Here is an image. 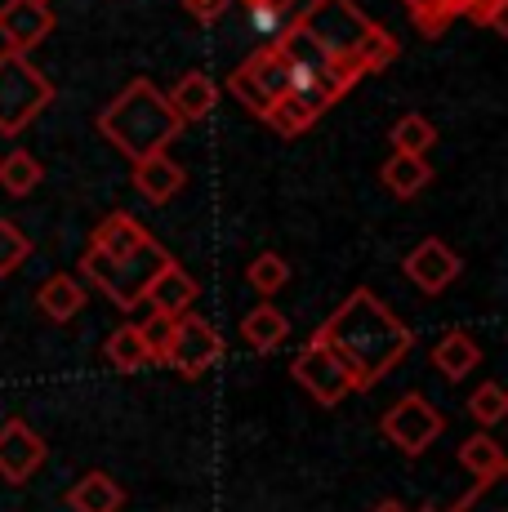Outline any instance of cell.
I'll return each mask as SVG.
<instances>
[{
  "mask_svg": "<svg viewBox=\"0 0 508 512\" xmlns=\"http://www.w3.org/2000/svg\"><path fill=\"white\" fill-rule=\"evenodd\" d=\"M312 343H326L330 352H339L348 361V370H353L357 392H366L393 366L406 361V352L415 348V330L375 290L361 285L312 330Z\"/></svg>",
  "mask_w": 508,
  "mask_h": 512,
  "instance_id": "6da1fadb",
  "label": "cell"
},
{
  "mask_svg": "<svg viewBox=\"0 0 508 512\" xmlns=\"http://www.w3.org/2000/svg\"><path fill=\"white\" fill-rule=\"evenodd\" d=\"M183 121L174 116L170 98H165L148 76H134L121 94L99 112V134L130 161H143L152 152H165L179 139Z\"/></svg>",
  "mask_w": 508,
  "mask_h": 512,
  "instance_id": "7a4b0ae2",
  "label": "cell"
},
{
  "mask_svg": "<svg viewBox=\"0 0 508 512\" xmlns=\"http://www.w3.org/2000/svg\"><path fill=\"white\" fill-rule=\"evenodd\" d=\"M58 98L54 81L18 49H0V134L14 139Z\"/></svg>",
  "mask_w": 508,
  "mask_h": 512,
  "instance_id": "3957f363",
  "label": "cell"
},
{
  "mask_svg": "<svg viewBox=\"0 0 508 512\" xmlns=\"http://www.w3.org/2000/svg\"><path fill=\"white\" fill-rule=\"evenodd\" d=\"M165 259H174V254L165 250L156 236H152L148 245H143V250L125 254V259H107V254H99V250H85V254H81V277L99 285V290H103L121 312H134V308L143 303V290H148L152 272L161 268Z\"/></svg>",
  "mask_w": 508,
  "mask_h": 512,
  "instance_id": "277c9868",
  "label": "cell"
},
{
  "mask_svg": "<svg viewBox=\"0 0 508 512\" xmlns=\"http://www.w3.org/2000/svg\"><path fill=\"white\" fill-rule=\"evenodd\" d=\"M295 23L304 27V32L321 49H326V54L344 67V72H348V63H353L357 49L366 45V36L379 27V23H370V18L361 14L353 0H308L304 14H299ZM348 76H353V72H348ZM353 81H357V76H353Z\"/></svg>",
  "mask_w": 508,
  "mask_h": 512,
  "instance_id": "5b68a950",
  "label": "cell"
},
{
  "mask_svg": "<svg viewBox=\"0 0 508 512\" xmlns=\"http://www.w3.org/2000/svg\"><path fill=\"white\" fill-rule=\"evenodd\" d=\"M228 90L237 94V103L246 107V112H254V116L268 112V107L290 90V72H286V63H281L277 45L268 41V45L254 49L246 63L228 76Z\"/></svg>",
  "mask_w": 508,
  "mask_h": 512,
  "instance_id": "8992f818",
  "label": "cell"
},
{
  "mask_svg": "<svg viewBox=\"0 0 508 512\" xmlns=\"http://www.w3.org/2000/svg\"><path fill=\"white\" fill-rule=\"evenodd\" d=\"M379 432H384V437L393 441V446L402 450L406 459H419L446 432V415L437 406H428L419 392H406L397 406L384 410V419H379Z\"/></svg>",
  "mask_w": 508,
  "mask_h": 512,
  "instance_id": "52a82bcc",
  "label": "cell"
},
{
  "mask_svg": "<svg viewBox=\"0 0 508 512\" xmlns=\"http://www.w3.org/2000/svg\"><path fill=\"white\" fill-rule=\"evenodd\" d=\"M290 374H295V383L317 406H339L348 392H357V379H353V370H348V361L339 357V352H330L326 343H312V339L295 357Z\"/></svg>",
  "mask_w": 508,
  "mask_h": 512,
  "instance_id": "ba28073f",
  "label": "cell"
},
{
  "mask_svg": "<svg viewBox=\"0 0 508 512\" xmlns=\"http://www.w3.org/2000/svg\"><path fill=\"white\" fill-rule=\"evenodd\" d=\"M219 357H223V339L214 334L210 321L197 317L192 308L179 312V317H174V330H170V343H165L161 366H174L179 374H188V379H201Z\"/></svg>",
  "mask_w": 508,
  "mask_h": 512,
  "instance_id": "9c48e42d",
  "label": "cell"
},
{
  "mask_svg": "<svg viewBox=\"0 0 508 512\" xmlns=\"http://www.w3.org/2000/svg\"><path fill=\"white\" fill-rule=\"evenodd\" d=\"M50 32H54L50 0H5L0 5V41H5V49L32 54Z\"/></svg>",
  "mask_w": 508,
  "mask_h": 512,
  "instance_id": "30bf717a",
  "label": "cell"
},
{
  "mask_svg": "<svg viewBox=\"0 0 508 512\" xmlns=\"http://www.w3.org/2000/svg\"><path fill=\"white\" fill-rule=\"evenodd\" d=\"M459 268H464L459 254L446 241H437V236H424V241L406 254V277L415 281V290H424V294H442L446 285L459 277Z\"/></svg>",
  "mask_w": 508,
  "mask_h": 512,
  "instance_id": "8fae6325",
  "label": "cell"
},
{
  "mask_svg": "<svg viewBox=\"0 0 508 512\" xmlns=\"http://www.w3.org/2000/svg\"><path fill=\"white\" fill-rule=\"evenodd\" d=\"M41 464H45V441L23 419H9L0 428V477L9 486H23V481H32V472Z\"/></svg>",
  "mask_w": 508,
  "mask_h": 512,
  "instance_id": "7c38bea8",
  "label": "cell"
},
{
  "mask_svg": "<svg viewBox=\"0 0 508 512\" xmlns=\"http://www.w3.org/2000/svg\"><path fill=\"white\" fill-rule=\"evenodd\" d=\"M197 294H201V281L192 277L188 268H179L174 259H165L161 268L152 272L148 290H143V303H152V312L179 317V312H188L192 303H197Z\"/></svg>",
  "mask_w": 508,
  "mask_h": 512,
  "instance_id": "4fadbf2b",
  "label": "cell"
},
{
  "mask_svg": "<svg viewBox=\"0 0 508 512\" xmlns=\"http://www.w3.org/2000/svg\"><path fill=\"white\" fill-rule=\"evenodd\" d=\"M148 241H152V232H143L139 219H130L125 210H112L107 219L94 223V232H90V250L107 254V259H125V254L143 250Z\"/></svg>",
  "mask_w": 508,
  "mask_h": 512,
  "instance_id": "5bb4252c",
  "label": "cell"
},
{
  "mask_svg": "<svg viewBox=\"0 0 508 512\" xmlns=\"http://www.w3.org/2000/svg\"><path fill=\"white\" fill-rule=\"evenodd\" d=\"M183 183H188L183 165L170 161L165 152H152V156H143V161H134V187H139V196H148L152 205H165L170 196H179Z\"/></svg>",
  "mask_w": 508,
  "mask_h": 512,
  "instance_id": "9a60e30c",
  "label": "cell"
},
{
  "mask_svg": "<svg viewBox=\"0 0 508 512\" xmlns=\"http://www.w3.org/2000/svg\"><path fill=\"white\" fill-rule=\"evenodd\" d=\"M165 98H170L174 116H179L183 125H197V121H205V116L214 112V103H219V85H214L205 72H188V76L174 81V90Z\"/></svg>",
  "mask_w": 508,
  "mask_h": 512,
  "instance_id": "2e32d148",
  "label": "cell"
},
{
  "mask_svg": "<svg viewBox=\"0 0 508 512\" xmlns=\"http://www.w3.org/2000/svg\"><path fill=\"white\" fill-rule=\"evenodd\" d=\"M36 308L54 321V326H67L72 317H81L85 308V285L72 277V272H54L45 277V285L36 290Z\"/></svg>",
  "mask_w": 508,
  "mask_h": 512,
  "instance_id": "e0dca14e",
  "label": "cell"
},
{
  "mask_svg": "<svg viewBox=\"0 0 508 512\" xmlns=\"http://www.w3.org/2000/svg\"><path fill=\"white\" fill-rule=\"evenodd\" d=\"M477 366H482V348L468 330H446L433 348V370H442L446 379H468Z\"/></svg>",
  "mask_w": 508,
  "mask_h": 512,
  "instance_id": "ac0fdd59",
  "label": "cell"
},
{
  "mask_svg": "<svg viewBox=\"0 0 508 512\" xmlns=\"http://www.w3.org/2000/svg\"><path fill=\"white\" fill-rule=\"evenodd\" d=\"M459 464L473 472V486L477 490H491L495 481H504V472H508L504 450L495 446L486 432H477V437H468L464 446H459Z\"/></svg>",
  "mask_w": 508,
  "mask_h": 512,
  "instance_id": "d6986e66",
  "label": "cell"
},
{
  "mask_svg": "<svg viewBox=\"0 0 508 512\" xmlns=\"http://www.w3.org/2000/svg\"><path fill=\"white\" fill-rule=\"evenodd\" d=\"M379 179H384V187H388L393 196H402V201H410V196H419L428 183H433V165H428L424 156L393 152L384 165H379Z\"/></svg>",
  "mask_w": 508,
  "mask_h": 512,
  "instance_id": "ffe728a7",
  "label": "cell"
},
{
  "mask_svg": "<svg viewBox=\"0 0 508 512\" xmlns=\"http://www.w3.org/2000/svg\"><path fill=\"white\" fill-rule=\"evenodd\" d=\"M125 490L116 486L107 472H85L72 490H67V508L72 512H121Z\"/></svg>",
  "mask_w": 508,
  "mask_h": 512,
  "instance_id": "44dd1931",
  "label": "cell"
},
{
  "mask_svg": "<svg viewBox=\"0 0 508 512\" xmlns=\"http://www.w3.org/2000/svg\"><path fill=\"white\" fill-rule=\"evenodd\" d=\"M321 116V107L312 103V98H304V94H295V90H286L277 98V103L263 112V121L272 125V130L281 134V139H295V134H304L312 121Z\"/></svg>",
  "mask_w": 508,
  "mask_h": 512,
  "instance_id": "7402d4cb",
  "label": "cell"
},
{
  "mask_svg": "<svg viewBox=\"0 0 508 512\" xmlns=\"http://www.w3.org/2000/svg\"><path fill=\"white\" fill-rule=\"evenodd\" d=\"M286 334H290V321L281 317L272 303H259V308H250L246 317H241V339H246L254 352L281 348V343H286Z\"/></svg>",
  "mask_w": 508,
  "mask_h": 512,
  "instance_id": "603a6c76",
  "label": "cell"
},
{
  "mask_svg": "<svg viewBox=\"0 0 508 512\" xmlns=\"http://www.w3.org/2000/svg\"><path fill=\"white\" fill-rule=\"evenodd\" d=\"M45 179V170H41V161H36L32 152H9V156H0V187H5L9 196H27V192H36Z\"/></svg>",
  "mask_w": 508,
  "mask_h": 512,
  "instance_id": "cb8c5ba5",
  "label": "cell"
},
{
  "mask_svg": "<svg viewBox=\"0 0 508 512\" xmlns=\"http://www.w3.org/2000/svg\"><path fill=\"white\" fill-rule=\"evenodd\" d=\"M103 352H107V361H112L121 374H134V370L152 366V361H148V343H143L139 326H116V334L107 339Z\"/></svg>",
  "mask_w": 508,
  "mask_h": 512,
  "instance_id": "d4e9b609",
  "label": "cell"
},
{
  "mask_svg": "<svg viewBox=\"0 0 508 512\" xmlns=\"http://www.w3.org/2000/svg\"><path fill=\"white\" fill-rule=\"evenodd\" d=\"M388 143H393V152H410V156H428L437 147V130L428 116L410 112L402 121L393 125V134H388Z\"/></svg>",
  "mask_w": 508,
  "mask_h": 512,
  "instance_id": "484cf974",
  "label": "cell"
},
{
  "mask_svg": "<svg viewBox=\"0 0 508 512\" xmlns=\"http://www.w3.org/2000/svg\"><path fill=\"white\" fill-rule=\"evenodd\" d=\"M468 0H406L410 18H415V27L424 36H442L446 27H451V18L464 14Z\"/></svg>",
  "mask_w": 508,
  "mask_h": 512,
  "instance_id": "4316f807",
  "label": "cell"
},
{
  "mask_svg": "<svg viewBox=\"0 0 508 512\" xmlns=\"http://www.w3.org/2000/svg\"><path fill=\"white\" fill-rule=\"evenodd\" d=\"M246 281L254 285V294H259V299H272V294L290 281V268H286V259H281V254H259V259L246 268Z\"/></svg>",
  "mask_w": 508,
  "mask_h": 512,
  "instance_id": "83f0119b",
  "label": "cell"
},
{
  "mask_svg": "<svg viewBox=\"0 0 508 512\" xmlns=\"http://www.w3.org/2000/svg\"><path fill=\"white\" fill-rule=\"evenodd\" d=\"M468 415L473 423H482V428H495V423H504L508 415V392L500 383H482V388H473V397H468Z\"/></svg>",
  "mask_w": 508,
  "mask_h": 512,
  "instance_id": "f1b7e54d",
  "label": "cell"
},
{
  "mask_svg": "<svg viewBox=\"0 0 508 512\" xmlns=\"http://www.w3.org/2000/svg\"><path fill=\"white\" fill-rule=\"evenodd\" d=\"M27 259H32V241H27V232L18 228V223L0 219V277H14Z\"/></svg>",
  "mask_w": 508,
  "mask_h": 512,
  "instance_id": "f546056e",
  "label": "cell"
},
{
  "mask_svg": "<svg viewBox=\"0 0 508 512\" xmlns=\"http://www.w3.org/2000/svg\"><path fill=\"white\" fill-rule=\"evenodd\" d=\"M170 330H174V317H165V312H156V317H148L139 326L143 343H148V361L152 366H161L165 361V343H170Z\"/></svg>",
  "mask_w": 508,
  "mask_h": 512,
  "instance_id": "4dcf8cb0",
  "label": "cell"
},
{
  "mask_svg": "<svg viewBox=\"0 0 508 512\" xmlns=\"http://www.w3.org/2000/svg\"><path fill=\"white\" fill-rule=\"evenodd\" d=\"M286 9H290V0H268V5H250V23H254V32L277 36L281 27L290 23Z\"/></svg>",
  "mask_w": 508,
  "mask_h": 512,
  "instance_id": "1f68e13d",
  "label": "cell"
},
{
  "mask_svg": "<svg viewBox=\"0 0 508 512\" xmlns=\"http://www.w3.org/2000/svg\"><path fill=\"white\" fill-rule=\"evenodd\" d=\"M504 9H508V0H468L464 14L473 18V23H482V27H491V32L504 36Z\"/></svg>",
  "mask_w": 508,
  "mask_h": 512,
  "instance_id": "d6a6232c",
  "label": "cell"
},
{
  "mask_svg": "<svg viewBox=\"0 0 508 512\" xmlns=\"http://www.w3.org/2000/svg\"><path fill=\"white\" fill-rule=\"evenodd\" d=\"M232 0H183V9H188L192 18H201V23H214V18L228 9Z\"/></svg>",
  "mask_w": 508,
  "mask_h": 512,
  "instance_id": "836d02e7",
  "label": "cell"
},
{
  "mask_svg": "<svg viewBox=\"0 0 508 512\" xmlns=\"http://www.w3.org/2000/svg\"><path fill=\"white\" fill-rule=\"evenodd\" d=\"M370 512H410V508H402V504H397V499H384V504H375Z\"/></svg>",
  "mask_w": 508,
  "mask_h": 512,
  "instance_id": "e575fe53",
  "label": "cell"
},
{
  "mask_svg": "<svg viewBox=\"0 0 508 512\" xmlns=\"http://www.w3.org/2000/svg\"><path fill=\"white\" fill-rule=\"evenodd\" d=\"M241 5H246V9H250V5H268V0H241Z\"/></svg>",
  "mask_w": 508,
  "mask_h": 512,
  "instance_id": "d590c367",
  "label": "cell"
},
{
  "mask_svg": "<svg viewBox=\"0 0 508 512\" xmlns=\"http://www.w3.org/2000/svg\"><path fill=\"white\" fill-rule=\"evenodd\" d=\"M419 512H437V508H419Z\"/></svg>",
  "mask_w": 508,
  "mask_h": 512,
  "instance_id": "8d00e7d4",
  "label": "cell"
}]
</instances>
